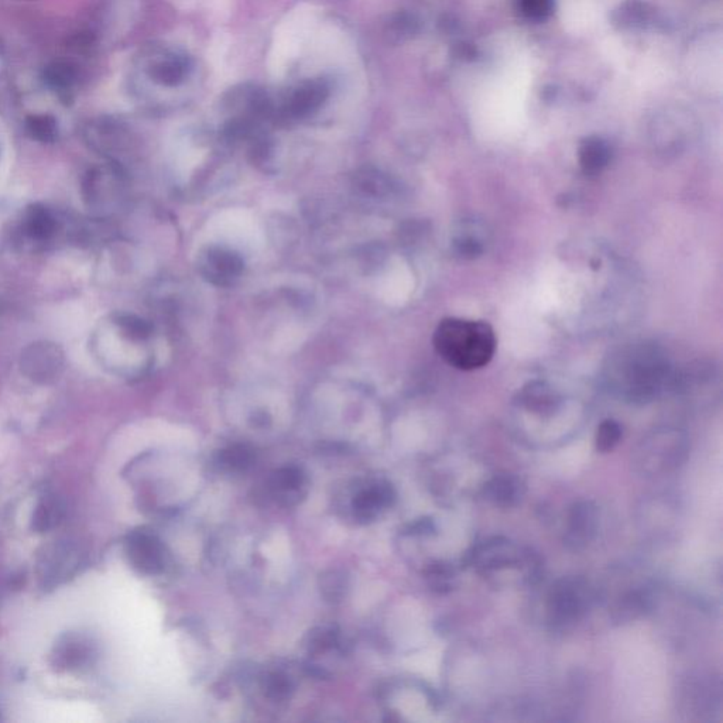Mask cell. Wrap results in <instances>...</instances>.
Returning <instances> with one entry per match:
<instances>
[{"instance_id": "1", "label": "cell", "mask_w": 723, "mask_h": 723, "mask_svg": "<svg viewBox=\"0 0 723 723\" xmlns=\"http://www.w3.org/2000/svg\"><path fill=\"white\" fill-rule=\"evenodd\" d=\"M609 382L630 402H650L673 380L661 349L642 342L623 346L609 362Z\"/></svg>"}, {"instance_id": "2", "label": "cell", "mask_w": 723, "mask_h": 723, "mask_svg": "<svg viewBox=\"0 0 723 723\" xmlns=\"http://www.w3.org/2000/svg\"><path fill=\"white\" fill-rule=\"evenodd\" d=\"M433 342L443 361L465 372L489 365L497 348L492 325L465 318L443 320L434 332Z\"/></svg>"}, {"instance_id": "3", "label": "cell", "mask_w": 723, "mask_h": 723, "mask_svg": "<svg viewBox=\"0 0 723 723\" xmlns=\"http://www.w3.org/2000/svg\"><path fill=\"white\" fill-rule=\"evenodd\" d=\"M591 599V589L584 579L574 577L560 579L553 585L548 595L550 622L558 627L574 625L584 618Z\"/></svg>"}, {"instance_id": "4", "label": "cell", "mask_w": 723, "mask_h": 723, "mask_svg": "<svg viewBox=\"0 0 723 723\" xmlns=\"http://www.w3.org/2000/svg\"><path fill=\"white\" fill-rule=\"evenodd\" d=\"M684 453H686V444L677 434L671 440L669 436H656L652 440L643 443L640 458L636 461L645 472L654 475V473L666 472V470L678 467L681 461L684 460Z\"/></svg>"}, {"instance_id": "5", "label": "cell", "mask_w": 723, "mask_h": 723, "mask_svg": "<svg viewBox=\"0 0 723 723\" xmlns=\"http://www.w3.org/2000/svg\"><path fill=\"white\" fill-rule=\"evenodd\" d=\"M599 511L594 502L581 501L575 503L568 514L567 533L564 543L569 550L582 551L588 547L598 531Z\"/></svg>"}, {"instance_id": "6", "label": "cell", "mask_w": 723, "mask_h": 723, "mask_svg": "<svg viewBox=\"0 0 723 723\" xmlns=\"http://www.w3.org/2000/svg\"><path fill=\"white\" fill-rule=\"evenodd\" d=\"M128 555L143 574L157 575L166 568V551L162 541L145 531H137L129 537Z\"/></svg>"}, {"instance_id": "7", "label": "cell", "mask_w": 723, "mask_h": 723, "mask_svg": "<svg viewBox=\"0 0 723 723\" xmlns=\"http://www.w3.org/2000/svg\"><path fill=\"white\" fill-rule=\"evenodd\" d=\"M395 501V492L386 480H375L359 490L352 499V511L362 523L375 520L378 514L389 509Z\"/></svg>"}, {"instance_id": "8", "label": "cell", "mask_w": 723, "mask_h": 723, "mask_svg": "<svg viewBox=\"0 0 723 723\" xmlns=\"http://www.w3.org/2000/svg\"><path fill=\"white\" fill-rule=\"evenodd\" d=\"M270 492L276 502L283 506H295L307 496V475L295 465L281 468L271 477Z\"/></svg>"}, {"instance_id": "9", "label": "cell", "mask_w": 723, "mask_h": 723, "mask_svg": "<svg viewBox=\"0 0 723 723\" xmlns=\"http://www.w3.org/2000/svg\"><path fill=\"white\" fill-rule=\"evenodd\" d=\"M201 270L204 278L212 283L225 286L239 278L244 270V262L237 254L222 249H212L204 256Z\"/></svg>"}, {"instance_id": "10", "label": "cell", "mask_w": 723, "mask_h": 723, "mask_svg": "<svg viewBox=\"0 0 723 723\" xmlns=\"http://www.w3.org/2000/svg\"><path fill=\"white\" fill-rule=\"evenodd\" d=\"M526 494V485L520 478L511 473H502L487 480L484 496L490 503L499 507H513L520 503Z\"/></svg>"}, {"instance_id": "11", "label": "cell", "mask_w": 723, "mask_h": 723, "mask_svg": "<svg viewBox=\"0 0 723 723\" xmlns=\"http://www.w3.org/2000/svg\"><path fill=\"white\" fill-rule=\"evenodd\" d=\"M518 555V548L514 547L511 541L496 538L475 548L470 558L472 564H477L484 569H501L516 564Z\"/></svg>"}, {"instance_id": "12", "label": "cell", "mask_w": 723, "mask_h": 723, "mask_svg": "<svg viewBox=\"0 0 723 723\" xmlns=\"http://www.w3.org/2000/svg\"><path fill=\"white\" fill-rule=\"evenodd\" d=\"M578 162L585 176H601L612 162V147L599 136L585 137L579 145Z\"/></svg>"}, {"instance_id": "13", "label": "cell", "mask_w": 723, "mask_h": 723, "mask_svg": "<svg viewBox=\"0 0 723 723\" xmlns=\"http://www.w3.org/2000/svg\"><path fill=\"white\" fill-rule=\"evenodd\" d=\"M328 88L321 81H305L288 95V111L295 116L307 115L324 104Z\"/></svg>"}, {"instance_id": "14", "label": "cell", "mask_w": 723, "mask_h": 723, "mask_svg": "<svg viewBox=\"0 0 723 723\" xmlns=\"http://www.w3.org/2000/svg\"><path fill=\"white\" fill-rule=\"evenodd\" d=\"M519 399L528 411L536 412L540 416H551L553 412L557 411L560 403H561L557 392L551 389L550 386L544 382L528 383L521 390Z\"/></svg>"}, {"instance_id": "15", "label": "cell", "mask_w": 723, "mask_h": 723, "mask_svg": "<svg viewBox=\"0 0 723 723\" xmlns=\"http://www.w3.org/2000/svg\"><path fill=\"white\" fill-rule=\"evenodd\" d=\"M652 9L640 0H626L613 11L612 21L620 30H643L652 21Z\"/></svg>"}, {"instance_id": "16", "label": "cell", "mask_w": 723, "mask_h": 723, "mask_svg": "<svg viewBox=\"0 0 723 723\" xmlns=\"http://www.w3.org/2000/svg\"><path fill=\"white\" fill-rule=\"evenodd\" d=\"M188 60L183 55H164L153 62L150 67V77L157 84L166 87H177L186 81L188 75Z\"/></svg>"}, {"instance_id": "17", "label": "cell", "mask_w": 723, "mask_h": 723, "mask_svg": "<svg viewBox=\"0 0 723 723\" xmlns=\"http://www.w3.org/2000/svg\"><path fill=\"white\" fill-rule=\"evenodd\" d=\"M254 455L246 445L228 446L217 458L218 467L227 473H245L253 465Z\"/></svg>"}, {"instance_id": "18", "label": "cell", "mask_w": 723, "mask_h": 723, "mask_svg": "<svg viewBox=\"0 0 723 723\" xmlns=\"http://www.w3.org/2000/svg\"><path fill=\"white\" fill-rule=\"evenodd\" d=\"M453 252L462 261H475L485 253V240L479 232L463 228L453 240Z\"/></svg>"}, {"instance_id": "19", "label": "cell", "mask_w": 723, "mask_h": 723, "mask_svg": "<svg viewBox=\"0 0 723 723\" xmlns=\"http://www.w3.org/2000/svg\"><path fill=\"white\" fill-rule=\"evenodd\" d=\"M623 428L615 420H605L599 424L595 434V448L598 453H608L615 450L622 441Z\"/></svg>"}, {"instance_id": "20", "label": "cell", "mask_w": 723, "mask_h": 723, "mask_svg": "<svg viewBox=\"0 0 723 723\" xmlns=\"http://www.w3.org/2000/svg\"><path fill=\"white\" fill-rule=\"evenodd\" d=\"M321 592L327 601L337 603L342 601L345 596L346 588H348V577L345 572L339 571V569H329L321 575Z\"/></svg>"}, {"instance_id": "21", "label": "cell", "mask_w": 723, "mask_h": 723, "mask_svg": "<svg viewBox=\"0 0 723 723\" xmlns=\"http://www.w3.org/2000/svg\"><path fill=\"white\" fill-rule=\"evenodd\" d=\"M31 137L40 142H53L57 137L58 128L55 119L50 115H33L26 122Z\"/></svg>"}, {"instance_id": "22", "label": "cell", "mask_w": 723, "mask_h": 723, "mask_svg": "<svg viewBox=\"0 0 723 723\" xmlns=\"http://www.w3.org/2000/svg\"><path fill=\"white\" fill-rule=\"evenodd\" d=\"M264 691L270 700H287L293 691V683L286 674L273 673L264 678Z\"/></svg>"}, {"instance_id": "23", "label": "cell", "mask_w": 723, "mask_h": 723, "mask_svg": "<svg viewBox=\"0 0 723 723\" xmlns=\"http://www.w3.org/2000/svg\"><path fill=\"white\" fill-rule=\"evenodd\" d=\"M555 0H519V9L528 21H547L553 14Z\"/></svg>"}, {"instance_id": "24", "label": "cell", "mask_w": 723, "mask_h": 723, "mask_svg": "<svg viewBox=\"0 0 723 723\" xmlns=\"http://www.w3.org/2000/svg\"><path fill=\"white\" fill-rule=\"evenodd\" d=\"M74 81L75 74L70 65L55 62L46 70V82L50 88L67 89Z\"/></svg>"}, {"instance_id": "25", "label": "cell", "mask_w": 723, "mask_h": 723, "mask_svg": "<svg viewBox=\"0 0 723 723\" xmlns=\"http://www.w3.org/2000/svg\"><path fill=\"white\" fill-rule=\"evenodd\" d=\"M335 645H338V633L334 629L320 627L310 633L308 647L312 652H327V650L334 649Z\"/></svg>"}, {"instance_id": "26", "label": "cell", "mask_w": 723, "mask_h": 723, "mask_svg": "<svg viewBox=\"0 0 723 723\" xmlns=\"http://www.w3.org/2000/svg\"><path fill=\"white\" fill-rule=\"evenodd\" d=\"M53 220L46 211L34 210L28 220V232L33 237H46L53 230Z\"/></svg>"}, {"instance_id": "27", "label": "cell", "mask_w": 723, "mask_h": 723, "mask_svg": "<svg viewBox=\"0 0 723 723\" xmlns=\"http://www.w3.org/2000/svg\"><path fill=\"white\" fill-rule=\"evenodd\" d=\"M420 23L411 14L402 13L393 21V33L402 40L411 37L419 31Z\"/></svg>"}, {"instance_id": "28", "label": "cell", "mask_w": 723, "mask_h": 723, "mask_svg": "<svg viewBox=\"0 0 723 723\" xmlns=\"http://www.w3.org/2000/svg\"><path fill=\"white\" fill-rule=\"evenodd\" d=\"M428 577L434 579V586L441 592L444 588H450V581L453 578V571L448 565L440 562V564L429 568Z\"/></svg>"}, {"instance_id": "29", "label": "cell", "mask_w": 723, "mask_h": 723, "mask_svg": "<svg viewBox=\"0 0 723 723\" xmlns=\"http://www.w3.org/2000/svg\"><path fill=\"white\" fill-rule=\"evenodd\" d=\"M53 504L46 503L41 504L38 507L37 514H36V519H34V526L38 530H47L50 528L51 523L54 521L55 513L54 511H51L53 509Z\"/></svg>"}, {"instance_id": "30", "label": "cell", "mask_w": 723, "mask_h": 723, "mask_svg": "<svg viewBox=\"0 0 723 723\" xmlns=\"http://www.w3.org/2000/svg\"><path fill=\"white\" fill-rule=\"evenodd\" d=\"M455 54L460 60L472 62L477 58V48L473 47L472 45H468V43H460V45H456Z\"/></svg>"}]
</instances>
